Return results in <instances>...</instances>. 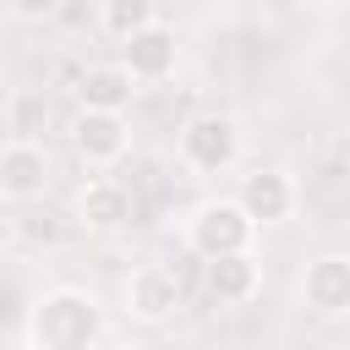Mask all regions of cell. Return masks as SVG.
Returning <instances> with one entry per match:
<instances>
[{
	"label": "cell",
	"mask_w": 350,
	"mask_h": 350,
	"mask_svg": "<svg viewBox=\"0 0 350 350\" xmlns=\"http://www.w3.org/2000/svg\"><path fill=\"white\" fill-rule=\"evenodd\" d=\"M148 22H159V16H153V0H98V27H104L109 38H131V33H142Z\"/></svg>",
	"instance_id": "cell-13"
},
{
	"label": "cell",
	"mask_w": 350,
	"mask_h": 350,
	"mask_svg": "<svg viewBox=\"0 0 350 350\" xmlns=\"http://www.w3.org/2000/svg\"><path fill=\"white\" fill-rule=\"evenodd\" d=\"M301 306L312 317H350V257L345 252H323L301 268Z\"/></svg>",
	"instance_id": "cell-6"
},
{
	"label": "cell",
	"mask_w": 350,
	"mask_h": 350,
	"mask_svg": "<svg viewBox=\"0 0 350 350\" xmlns=\"http://www.w3.org/2000/svg\"><path fill=\"white\" fill-rule=\"evenodd\" d=\"M131 93H137V77H131L126 60H98L77 77V98L93 104V109H126Z\"/></svg>",
	"instance_id": "cell-12"
},
{
	"label": "cell",
	"mask_w": 350,
	"mask_h": 350,
	"mask_svg": "<svg viewBox=\"0 0 350 350\" xmlns=\"http://www.w3.org/2000/svg\"><path fill=\"white\" fill-rule=\"evenodd\" d=\"M257 290H262V262H257V252L208 257V295H213L219 306H246Z\"/></svg>",
	"instance_id": "cell-11"
},
{
	"label": "cell",
	"mask_w": 350,
	"mask_h": 350,
	"mask_svg": "<svg viewBox=\"0 0 350 350\" xmlns=\"http://www.w3.org/2000/svg\"><path fill=\"white\" fill-rule=\"evenodd\" d=\"M120 301H126V317H131V323L159 328V323H170V317L180 312V273L164 268V262H142V268L126 273Z\"/></svg>",
	"instance_id": "cell-5"
},
{
	"label": "cell",
	"mask_w": 350,
	"mask_h": 350,
	"mask_svg": "<svg viewBox=\"0 0 350 350\" xmlns=\"http://www.w3.org/2000/svg\"><path fill=\"white\" fill-rule=\"evenodd\" d=\"M120 60L131 66L137 82H164V77H175V66H180V38H175V27L148 22L142 33L120 38Z\"/></svg>",
	"instance_id": "cell-9"
},
{
	"label": "cell",
	"mask_w": 350,
	"mask_h": 350,
	"mask_svg": "<svg viewBox=\"0 0 350 350\" xmlns=\"http://www.w3.org/2000/svg\"><path fill=\"white\" fill-rule=\"evenodd\" d=\"M180 164L197 170V175H230L246 153V137H241V120L235 115H219V109H202L180 126Z\"/></svg>",
	"instance_id": "cell-3"
},
{
	"label": "cell",
	"mask_w": 350,
	"mask_h": 350,
	"mask_svg": "<svg viewBox=\"0 0 350 350\" xmlns=\"http://www.w3.org/2000/svg\"><path fill=\"white\" fill-rule=\"evenodd\" d=\"M5 5H11V16H22V22H44V16L60 11V0H5Z\"/></svg>",
	"instance_id": "cell-14"
},
{
	"label": "cell",
	"mask_w": 350,
	"mask_h": 350,
	"mask_svg": "<svg viewBox=\"0 0 350 350\" xmlns=\"http://www.w3.org/2000/svg\"><path fill=\"white\" fill-rule=\"evenodd\" d=\"M235 197L246 202V213L257 219V224H284L290 213H295V175L290 170H279V164H257V170H246L241 175V186H235Z\"/></svg>",
	"instance_id": "cell-8"
},
{
	"label": "cell",
	"mask_w": 350,
	"mask_h": 350,
	"mask_svg": "<svg viewBox=\"0 0 350 350\" xmlns=\"http://www.w3.org/2000/svg\"><path fill=\"white\" fill-rule=\"evenodd\" d=\"M131 213H137V202H131V191H126L115 175H93V180L77 191V219H82V230H93V235L126 230Z\"/></svg>",
	"instance_id": "cell-10"
},
{
	"label": "cell",
	"mask_w": 350,
	"mask_h": 350,
	"mask_svg": "<svg viewBox=\"0 0 350 350\" xmlns=\"http://www.w3.org/2000/svg\"><path fill=\"white\" fill-rule=\"evenodd\" d=\"M257 230L262 224L246 213L241 197H208L186 219V246L208 262V257H224V252H252L257 246Z\"/></svg>",
	"instance_id": "cell-2"
},
{
	"label": "cell",
	"mask_w": 350,
	"mask_h": 350,
	"mask_svg": "<svg viewBox=\"0 0 350 350\" xmlns=\"http://www.w3.org/2000/svg\"><path fill=\"white\" fill-rule=\"evenodd\" d=\"M22 339L33 350H93V345L109 339V323H104V306H98L93 290L55 284L27 306V334Z\"/></svg>",
	"instance_id": "cell-1"
},
{
	"label": "cell",
	"mask_w": 350,
	"mask_h": 350,
	"mask_svg": "<svg viewBox=\"0 0 350 350\" xmlns=\"http://www.w3.org/2000/svg\"><path fill=\"white\" fill-rule=\"evenodd\" d=\"M71 153L88 170H115L131 153V120H126V109H93V104H82L71 115Z\"/></svg>",
	"instance_id": "cell-4"
},
{
	"label": "cell",
	"mask_w": 350,
	"mask_h": 350,
	"mask_svg": "<svg viewBox=\"0 0 350 350\" xmlns=\"http://www.w3.org/2000/svg\"><path fill=\"white\" fill-rule=\"evenodd\" d=\"M49 191V153L33 137H11L0 148V197L5 202H33Z\"/></svg>",
	"instance_id": "cell-7"
},
{
	"label": "cell",
	"mask_w": 350,
	"mask_h": 350,
	"mask_svg": "<svg viewBox=\"0 0 350 350\" xmlns=\"http://www.w3.org/2000/svg\"><path fill=\"white\" fill-rule=\"evenodd\" d=\"M290 5H295V11H334L339 0H290Z\"/></svg>",
	"instance_id": "cell-15"
}]
</instances>
